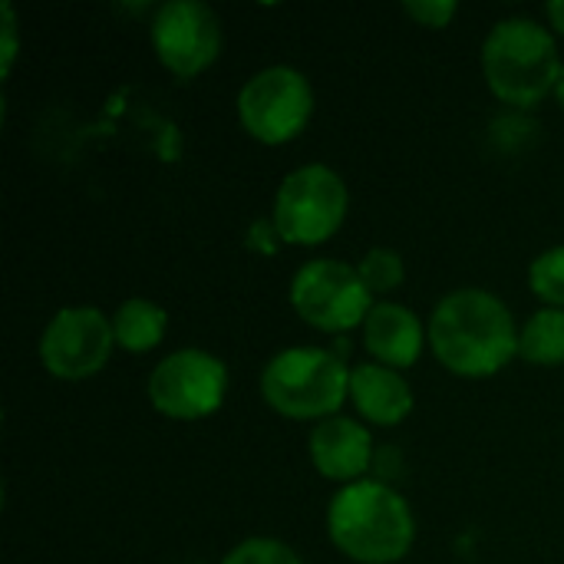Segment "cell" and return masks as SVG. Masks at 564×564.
Masks as SVG:
<instances>
[{"label": "cell", "instance_id": "cell-12", "mask_svg": "<svg viewBox=\"0 0 564 564\" xmlns=\"http://www.w3.org/2000/svg\"><path fill=\"white\" fill-rule=\"evenodd\" d=\"M423 344H430V337L423 334V321L416 317V311L397 301H377L370 307L364 321V347L373 364L406 370L423 357Z\"/></svg>", "mask_w": 564, "mask_h": 564}, {"label": "cell", "instance_id": "cell-20", "mask_svg": "<svg viewBox=\"0 0 564 564\" xmlns=\"http://www.w3.org/2000/svg\"><path fill=\"white\" fill-rule=\"evenodd\" d=\"M0 17H3V26H0V76L7 79L10 69H13L17 50H20V30H17V13H13L10 3L0 7Z\"/></svg>", "mask_w": 564, "mask_h": 564}, {"label": "cell", "instance_id": "cell-2", "mask_svg": "<svg viewBox=\"0 0 564 564\" xmlns=\"http://www.w3.org/2000/svg\"><path fill=\"white\" fill-rule=\"evenodd\" d=\"M327 535L350 562L397 564L416 542V519L393 486L360 479L334 492L327 506Z\"/></svg>", "mask_w": 564, "mask_h": 564}, {"label": "cell", "instance_id": "cell-1", "mask_svg": "<svg viewBox=\"0 0 564 564\" xmlns=\"http://www.w3.org/2000/svg\"><path fill=\"white\" fill-rule=\"evenodd\" d=\"M519 327L512 311L482 288L446 294L426 327L436 360L466 380H486L519 357Z\"/></svg>", "mask_w": 564, "mask_h": 564}, {"label": "cell", "instance_id": "cell-21", "mask_svg": "<svg viewBox=\"0 0 564 564\" xmlns=\"http://www.w3.org/2000/svg\"><path fill=\"white\" fill-rule=\"evenodd\" d=\"M545 13H549V23L555 26V33H562L564 36V0H552V3L545 7Z\"/></svg>", "mask_w": 564, "mask_h": 564}, {"label": "cell", "instance_id": "cell-14", "mask_svg": "<svg viewBox=\"0 0 564 564\" xmlns=\"http://www.w3.org/2000/svg\"><path fill=\"white\" fill-rule=\"evenodd\" d=\"M169 330V314L155 301L145 297H129L116 307L112 314V334L116 347L126 354H149L162 344Z\"/></svg>", "mask_w": 564, "mask_h": 564}, {"label": "cell", "instance_id": "cell-7", "mask_svg": "<svg viewBox=\"0 0 564 564\" xmlns=\"http://www.w3.org/2000/svg\"><path fill=\"white\" fill-rule=\"evenodd\" d=\"M291 307L294 314L324 334H344L364 327L373 294L367 291L360 271L337 258H317L297 268L291 278Z\"/></svg>", "mask_w": 564, "mask_h": 564}, {"label": "cell", "instance_id": "cell-17", "mask_svg": "<svg viewBox=\"0 0 564 564\" xmlns=\"http://www.w3.org/2000/svg\"><path fill=\"white\" fill-rule=\"evenodd\" d=\"M364 284L370 294H390L403 284L406 278V268H403V258L393 251V248H370L360 264H357Z\"/></svg>", "mask_w": 564, "mask_h": 564}, {"label": "cell", "instance_id": "cell-18", "mask_svg": "<svg viewBox=\"0 0 564 564\" xmlns=\"http://www.w3.org/2000/svg\"><path fill=\"white\" fill-rule=\"evenodd\" d=\"M221 564H304L301 555L284 545L281 539H264V535H254V539H245L238 542Z\"/></svg>", "mask_w": 564, "mask_h": 564}, {"label": "cell", "instance_id": "cell-5", "mask_svg": "<svg viewBox=\"0 0 564 564\" xmlns=\"http://www.w3.org/2000/svg\"><path fill=\"white\" fill-rule=\"evenodd\" d=\"M350 195L344 178L321 162L288 172L278 185L271 221L281 241L314 248L330 241L347 221Z\"/></svg>", "mask_w": 564, "mask_h": 564}, {"label": "cell", "instance_id": "cell-22", "mask_svg": "<svg viewBox=\"0 0 564 564\" xmlns=\"http://www.w3.org/2000/svg\"><path fill=\"white\" fill-rule=\"evenodd\" d=\"M555 96H558V102H562V109H564V66H562V76H558V86H555Z\"/></svg>", "mask_w": 564, "mask_h": 564}, {"label": "cell", "instance_id": "cell-10", "mask_svg": "<svg viewBox=\"0 0 564 564\" xmlns=\"http://www.w3.org/2000/svg\"><path fill=\"white\" fill-rule=\"evenodd\" d=\"M149 40L155 59L178 79H195L221 53L218 13L202 0H169L155 10Z\"/></svg>", "mask_w": 564, "mask_h": 564}, {"label": "cell", "instance_id": "cell-11", "mask_svg": "<svg viewBox=\"0 0 564 564\" xmlns=\"http://www.w3.org/2000/svg\"><path fill=\"white\" fill-rule=\"evenodd\" d=\"M307 456L324 479L350 486L360 482L373 463V436L364 423L337 413L311 430Z\"/></svg>", "mask_w": 564, "mask_h": 564}, {"label": "cell", "instance_id": "cell-19", "mask_svg": "<svg viewBox=\"0 0 564 564\" xmlns=\"http://www.w3.org/2000/svg\"><path fill=\"white\" fill-rule=\"evenodd\" d=\"M403 13L413 17L420 26L443 30V26H449L456 20L459 3L456 0H410V3H403Z\"/></svg>", "mask_w": 564, "mask_h": 564}, {"label": "cell", "instance_id": "cell-13", "mask_svg": "<svg viewBox=\"0 0 564 564\" xmlns=\"http://www.w3.org/2000/svg\"><path fill=\"white\" fill-rule=\"evenodd\" d=\"M350 400L373 426H400L413 413V390L406 377L383 364H360L350 370Z\"/></svg>", "mask_w": 564, "mask_h": 564}, {"label": "cell", "instance_id": "cell-3", "mask_svg": "<svg viewBox=\"0 0 564 564\" xmlns=\"http://www.w3.org/2000/svg\"><path fill=\"white\" fill-rule=\"evenodd\" d=\"M555 33L529 17L499 20L482 43V73L496 99L532 109L555 93L562 76Z\"/></svg>", "mask_w": 564, "mask_h": 564}, {"label": "cell", "instance_id": "cell-9", "mask_svg": "<svg viewBox=\"0 0 564 564\" xmlns=\"http://www.w3.org/2000/svg\"><path fill=\"white\" fill-rule=\"evenodd\" d=\"M116 350L112 317L99 307L76 304L59 307L40 334V364L56 380H89L96 377Z\"/></svg>", "mask_w": 564, "mask_h": 564}, {"label": "cell", "instance_id": "cell-16", "mask_svg": "<svg viewBox=\"0 0 564 564\" xmlns=\"http://www.w3.org/2000/svg\"><path fill=\"white\" fill-rule=\"evenodd\" d=\"M529 288L545 307L564 311V245L542 251L529 264Z\"/></svg>", "mask_w": 564, "mask_h": 564}, {"label": "cell", "instance_id": "cell-6", "mask_svg": "<svg viewBox=\"0 0 564 564\" xmlns=\"http://www.w3.org/2000/svg\"><path fill=\"white\" fill-rule=\"evenodd\" d=\"M314 116V86L294 66H264L238 93V119L261 145L297 139Z\"/></svg>", "mask_w": 564, "mask_h": 564}, {"label": "cell", "instance_id": "cell-4", "mask_svg": "<svg viewBox=\"0 0 564 564\" xmlns=\"http://www.w3.org/2000/svg\"><path fill=\"white\" fill-rule=\"evenodd\" d=\"M264 403L288 420H330L350 400V370L321 347H288L261 370Z\"/></svg>", "mask_w": 564, "mask_h": 564}, {"label": "cell", "instance_id": "cell-15", "mask_svg": "<svg viewBox=\"0 0 564 564\" xmlns=\"http://www.w3.org/2000/svg\"><path fill=\"white\" fill-rule=\"evenodd\" d=\"M519 357L535 367L564 364V311L542 307L529 317V324L519 334Z\"/></svg>", "mask_w": 564, "mask_h": 564}, {"label": "cell", "instance_id": "cell-8", "mask_svg": "<svg viewBox=\"0 0 564 564\" xmlns=\"http://www.w3.org/2000/svg\"><path fill=\"white\" fill-rule=\"evenodd\" d=\"M145 393L162 416L195 423L221 410L228 397V367L202 347H182L159 360Z\"/></svg>", "mask_w": 564, "mask_h": 564}]
</instances>
